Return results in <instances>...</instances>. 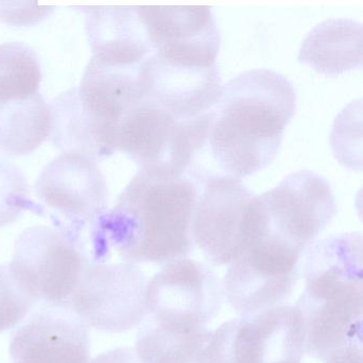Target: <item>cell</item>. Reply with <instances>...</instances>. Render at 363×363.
Segmentation results:
<instances>
[{"instance_id": "4fadbf2b", "label": "cell", "mask_w": 363, "mask_h": 363, "mask_svg": "<svg viewBox=\"0 0 363 363\" xmlns=\"http://www.w3.org/2000/svg\"><path fill=\"white\" fill-rule=\"evenodd\" d=\"M10 354L14 363H89L88 326L69 306H42L12 335Z\"/></svg>"}, {"instance_id": "cb8c5ba5", "label": "cell", "mask_w": 363, "mask_h": 363, "mask_svg": "<svg viewBox=\"0 0 363 363\" xmlns=\"http://www.w3.org/2000/svg\"><path fill=\"white\" fill-rule=\"evenodd\" d=\"M35 303L18 284L9 265H0V333L22 322Z\"/></svg>"}, {"instance_id": "3957f363", "label": "cell", "mask_w": 363, "mask_h": 363, "mask_svg": "<svg viewBox=\"0 0 363 363\" xmlns=\"http://www.w3.org/2000/svg\"><path fill=\"white\" fill-rule=\"evenodd\" d=\"M305 255V289L295 308L303 318L305 352L325 362L342 348L362 345V235H330Z\"/></svg>"}, {"instance_id": "d6986e66", "label": "cell", "mask_w": 363, "mask_h": 363, "mask_svg": "<svg viewBox=\"0 0 363 363\" xmlns=\"http://www.w3.org/2000/svg\"><path fill=\"white\" fill-rule=\"evenodd\" d=\"M299 62L326 76H339L362 65V25L329 18L314 27L301 44Z\"/></svg>"}, {"instance_id": "d4e9b609", "label": "cell", "mask_w": 363, "mask_h": 363, "mask_svg": "<svg viewBox=\"0 0 363 363\" xmlns=\"http://www.w3.org/2000/svg\"><path fill=\"white\" fill-rule=\"evenodd\" d=\"M54 9L35 3L0 1V22L13 26H33L45 20Z\"/></svg>"}, {"instance_id": "8fae6325", "label": "cell", "mask_w": 363, "mask_h": 363, "mask_svg": "<svg viewBox=\"0 0 363 363\" xmlns=\"http://www.w3.org/2000/svg\"><path fill=\"white\" fill-rule=\"evenodd\" d=\"M258 197L271 233L303 252L337 213L329 182L307 169L289 174L276 188Z\"/></svg>"}, {"instance_id": "30bf717a", "label": "cell", "mask_w": 363, "mask_h": 363, "mask_svg": "<svg viewBox=\"0 0 363 363\" xmlns=\"http://www.w3.org/2000/svg\"><path fill=\"white\" fill-rule=\"evenodd\" d=\"M35 193L57 228L80 241L86 229L92 240L109 201L107 182L96 161L79 154H63L48 163L35 184Z\"/></svg>"}, {"instance_id": "ba28073f", "label": "cell", "mask_w": 363, "mask_h": 363, "mask_svg": "<svg viewBox=\"0 0 363 363\" xmlns=\"http://www.w3.org/2000/svg\"><path fill=\"white\" fill-rule=\"evenodd\" d=\"M224 292L205 263L182 258L167 263L146 286L147 318L179 333L208 328L220 313Z\"/></svg>"}, {"instance_id": "9a60e30c", "label": "cell", "mask_w": 363, "mask_h": 363, "mask_svg": "<svg viewBox=\"0 0 363 363\" xmlns=\"http://www.w3.org/2000/svg\"><path fill=\"white\" fill-rule=\"evenodd\" d=\"M233 347L235 363H301L306 350L301 313L286 303L235 318Z\"/></svg>"}, {"instance_id": "9c48e42d", "label": "cell", "mask_w": 363, "mask_h": 363, "mask_svg": "<svg viewBox=\"0 0 363 363\" xmlns=\"http://www.w3.org/2000/svg\"><path fill=\"white\" fill-rule=\"evenodd\" d=\"M147 278L131 263H88L69 307L88 327L124 333L147 315Z\"/></svg>"}, {"instance_id": "8992f818", "label": "cell", "mask_w": 363, "mask_h": 363, "mask_svg": "<svg viewBox=\"0 0 363 363\" xmlns=\"http://www.w3.org/2000/svg\"><path fill=\"white\" fill-rule=\"evenodd\" d=\"M84 242L57 227L37 226L21 233L9 265L35 301L69 306L89 262Z\"/></svg>"}, {"instance_id": "7402d4cb", "label": "cell", "mask_w": 363, "mask_h": 363, "mask_svg": "<svg viewBox=\"0 0 363 363\" xmlns=\"http://www.w3.org/2000/svg\"><path fill=\"white\" fill-rule=\"evenodd\" d=\"M41 82V65L33 48L18 42L0 45V101L37 94Z\"/></svg>"}, {"instance_id": "44dd1931", "label": "cell", "mask_w": 363, "mask_h": 363, "mask_svg": "<svg viewBox=\"0 0 363 363\" xmlns=\"http://www.w3.org/2000/svg\"><path fill=\"white\" fill-rule=\"evenodd\" d=\"M138 333L135 350L144 363H195L212 330L191 333L169 330L146 316Z\"/></svg>"}, {"instance_id": "277c9868", "label": "cell", "mask_w": 363, "mask_h": 363, "mask_svg": "<svg viewBox=\"0 0 363 363\" xmlns=\"http://www.w3.org/2000/svg\"><path fill=\"white\" fill-rule=\"evenodd\" d=\"M210 111L180 120L144 99L125 116L116 129V152L133 159L141 171L164 177H190L205 154Z\"/></svg>"}, {"instance_id": "603a6c76", "label": "cell", "mask_w": 363, "mask_h": 363, "mask_svg": "<svg viewBox=\"0 0 363 363\" xmlns=\"http://www.w3.org/2000/svg\"><path fill=\"white\" fill-rule=\"evenodd\" d=\"M25 210L40 212L29 199L26 178L16 165L0 158V228L16 222Z\"/></svg>"}, {"instance_id": "5bb4252c", "label": "cell", "mask_w": 363, "mask_h": 363, "mask_svg": "<svg viewBox=\"0 0 363 363\" xmlns=\"http://www.w3.org/2000/svg\"><path fill=\"white\" fill-rule=\"evenodd\" d=\"M142 97L180 120H192L209 112L220 99L222 78L212 69L167 65L152 56L140 65Z\"/></svg>"}, {"instance_id": "7c38bea8", "label": "cell", "mask_w": 363, "mask_h": 363, "mask_svg": "<svg viewBox=\"0 0 363 363\" xmlns=\"http://www.w3.org/2000/svg\"><path fill=\"white\" fill-rule=\"evenodd\" d=\"M150 56L179 67H216L220 35L209 7H137Z\"/></svg>"}, {"instance_id": "e0dca14e", "label": "cell", "mask_w": 363, "mask_h": 363, "mask_svg": "<svg viewBox=\"0 0 363 363\" xmlns=\"http://www.w3.org/2000/svg\"><path fill=\"white\" fill-rule=\"evenodd\" d=\"M139 69L111 67L92 58L77 88L84 109L116 137L121 121L142 99Z\"/></svg>"}, {"instance_id": "4316f807", "label": "cell", "mask_w": 363, "mask_h": 363, "mask_svg": "<svg viewBox=\"0 0 363 363\" xmlns=\"http://www.w3.org/2000/svg\"><path fill=\"white\" fill-rule=\"evenodd\" d=\"M325 363H363L362 345H350L329 356Z\"/></svg>"}, {"instance_id": "ffe728a7", "label": "cell", "mask_w": 363, "mask_h": 363, "mask_svg": "<svg viewBox=\"0 0 363 363\" xmlns=\"http://www.w3.org/2000/svg\"><path fill=\"white\" fill-rule=\"evenodd\" d=\"M50 109L41 93L23 99L0 101V150L25 156L50 133Z\"/></svg>"}, {"instance_id": "6da1fadb", "label": "cell", "mask_w": 363, "mask_h": 363, "mask_svg": "<svg viewBox=\"0 0 363 363\" xmlns=\"http://www.w3.org/2000/svg\"><path fill=\"white\" fill-rule=\"evenodd\" d=\"M199 184L188 176L164 177L141 171L116 207L99 218L93 245L96 254L114 248L127 263L167 264L192 252V218Z\"/></svg>"}, {"instance_id": "7a4b0ae2", "label": "cell", "mask_w": 363, "mask_h": 363, "mask_svg": "<svg viewBox=\"0 0 363 363\" xmlns=\"http://www.w3.org/2000/svg\"><path fill=\"white\" fill-rule=\"evenodd\" d=\"M295 110L292 84L271 69L244 72L225 84L210 110L206 146L220 175L241 179L269 167Z\"/></svg>"}, {"instance_id": "484cf974", "label": "cell", "mask_w": 363, "mask_h": 363, "mask_svg": "<svg viewBox=\"0 0 363 363\" xmlns=\"http://www.w3.org/2000/svg\"><path fill=\"white\" fill-rule=\"evenodd\" d=\"M89 363H144L135 348L118 347L99 354Z\"/></svg>"}, {"instance_id": "ac0fdd59", "label": "cell", "mask_w": 363, "mask_h": 363, "mask_svg": "<svg viewBox=\"0 0 363 363\" xmlns=\"http://www.w3.org/2000/svg\"><path fill=\"white\" fill-rule=\"evenodd\" d=\"M50 109V138L65 154H79L96 161L116 152L114 133L84 109L77 88L58 95Z\"/></svg>"}, {"instance_id": "5b68a950", "label": "cell", "mask_w": 363, "mask_h": 363, "mask_svg": "<svg viewBox=\"0 0 363 363\" xmlns=\"http://www.w3.org/2000/svg\"><path fill=\"white\" fill-rule=\"evenodd\" d=\"M201 184L193 211V243L212 264L230 265L267 235V214L239 178L211 176Z\"/></svg>"}, {"instance_id": "2e32d148", "label": "cell", "mask_w": 363, "mask_h": 363, "mask_svg": "<svg viewBox=\"0 0 363 363\" xmlns=\"http://www.w3.org/2000/svg\"><path fill=\"white\" fill-rule=\"evenodd\" d=\"M86 16L93 59L121 67H139L152 54L137 7H78Z\"/></svg>"}, {"instance_id": "52a82bcc", "label": "cell", "mask_w": 363, "mask_h": 363, "mask_svg": "<svg viewBox=\"0 0 363 363\" xmlns=\"http://www.w3.org/2000/svg\"><path fill=\"white\" fill-rule=\"evenodd\" d=\"M305 252L267 231L229 265L223 292L241 318L286 305L301 276Z\"/></svg>"}]
</instances>
